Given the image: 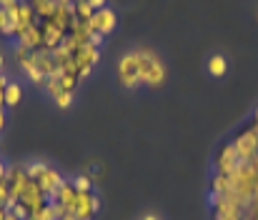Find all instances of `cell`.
Masks as SVG:
<instances>
[{
    "label": "cell",
    "mask_w": 258,
    "mask_h": 220,
    "mask_svg": "<svg viewBox=\"0 0 258 220\" xmlns=\"http://www.w3.org/2000/svg\"><path fill=\"white\" fill-rule=\"evenodd\" d=\"M228 190H231V178L213 173L211 175V195H228Z\"/></svg>",
    "instance_id": "cell-15"
},
{
    "label": "cell",
    "mask_w": 258,
    "mask_h": 220,
    "mask_svg": "<svg viewBox=\"0 0 258 220\" xmlns=\"http://www.w3.org/2000/svg\"><path fill=\"white\" fill-rule=\"evenodd\" d=\"M60 220H76V218H73V215H63Z\"/></svg>",
    "instance_id": "cell-31"
},
{
    "label": "cell",
    "mask_w": 258,
    "mask_h": 220,
    "mask_svg": "<svg viewBox=\"0 0 258 220\" xmlns=\"http://www.w3.org/2000/svg\"><path fill=\"white\" fill-rule=\"evenodd\" d=\"M38 23H40V30H43V48L45 50H55L66 43L68 30L60 28L55 20H38Z\"/></svg>",
    "instance_id": "cell-9"
},
{
    "label": "cell",
    "mask_w": 258,
    "mask_h": 220,
    "mask_svg": "<svg viewBox=\"0 0 258 220\" xmlns=\"http://www.w3.org/2000/svg\"><path fill=\"white\" fill-rule=\"evenodd\" d=\"M5 123H8V115H5V108H0V133H3Z\"/></svg>",
    "instance_id": "cell-24"
},
{
    "label": "cell",
    "mask_w": 258,
    "mask_h": 220,
    "mask_svg": "<svg viewBox=\"0 0 258 220\" xmlns=\"http://www.w3.org/2000/svg\"><path fill=\"white\" fill-rule=\"evenodd\" d=\"M5 178H8V165L0 160V180H5Z\"/></svg>",
    "instance_id": "cell-25"
},
{
    "label": "cell",
    "mask_w": 258,
    "mask_h": 220,
    "mask_svg": "<svg viewBox=\"0 0 258 220\" xmlns=\"http://www.w3.org/2000/svg\"><path fill=\"white\" fill-rule=\"evenodd\" d=\"M18 45H25L28 50H40V48H43V30H40V23L30 25L23 35H18Z\"/></svg>",
    "instance_id": "cell-11"
},
{
    "label": "cell",
    "mask_w": 258,
    "mask_h": 220,
    "mask_svg": "<svg viewBox=\"0 0 258 220\" xmlns=\"http://www.w3.org/2000/svg\"><path fill=\"white\" fill-rule=\"evenodd\" d=\"M73 10H76V20H90L93 15H95V10L90 8V3L88 0H81V3H73Z\"/></svg>",
    "instance_id": "cell-17"
},
{
    "label": "cell",
    "mask_w": 258,
    "mask_h": 220,
    "mask_svg": "<svg viewBox=\"0 0 258 220\" xmlns=\"http://www.w3.org/2000/svg\"><path fill=\"white\" fill-rule=\"evenodd\" d=\"M5 215H8V208H5V205H0V220H5Z\"/></svg>",
    "instance_id": "cell-28"
},
{
    "label": "cell",
    "mask_w": 258,
    "mask_h": 220,
    "mask_svg": "<svg viewBox=\"0 0 258 220\" xmlns=\"http://www.w3.org/2000/svg\"><path fill=\"white\" fill-rule=\"evenodd\" d=\"M58 3H73V0H58Z\"/></svg>",
    "instance_id": "cell-33"
},
{
    "label": "cell",
    "mask_w": 258,
    "mask_h": 220,
    "mask_svg": "<svg viewBox=\"0 0 258 220\" xmlns=\"http://www.w3.org/2000/svg\"><path fill=\"white\" fill-rule=\"evenodd\" d=\"M58 0H40V3H35L33 8H35V15H38V20H53L55 18V13H58Z\"/></svg>",
    "instance_id": "cell-12"
},
{
    "label": "cell",
    "mask_w": 258,
    "mask_h": 220,
    "mask_svg": "<svg viewBox=\"0 0 258 220\" xmlns=\"http://www.w3.org/2000/svg\"><path fill=\"white\" fill-rule=\"evenodd\" d=\"M35 183L43 188V193H45V195H48V200H50V198L58 193V188L66 183V178H63V175H60L55 168H50V165H48V168H45V173H43V175H40Z\"/></svg>",
    "instance_id": "cell-10"
},
{
    "label": "cell",
    "mask_w": 258,
    "mask_h": 220,
    "mask_svg": "<svg viewBox=\"0 0 258 220\" xmlns=\"http://www.w3.org/2000/svg\"><path fill=\"white\" fill-rule=\"evenodd\" d=\"M141 53H143V73H141V83L148 85V88H161L168 78V68L166 63L161 60V55L153 50V48H146L141 45Z\"/></svg>",
    "instance_id": "cell-2"
},
{
    "label": "cell",
    "mask_w": 258,
    "mask_h": 220,
    "mask_svg": "<svg viewBox=\"0 0 258 220\" xmlns=\"http://www.w3.org/2000/svg\"><path fill=\"white\" fill-rule=\"evenodd\" d=\"M5 85H8V78L5 73H0V108H5Z\"/></svg>",
    "instance_id": "cell-20"
},
{
    "label": "cell",
    "mask_w": 258,
    "mask_h": 220,
    "mask_svg": "<svg viewBox=\"0 0 258 220\" xmlns=\"http://www.w3.org/2000/svg\"><path fill=\"white\" fill-rule=\"evenodd\" d=\"M226 70H228V60H226V55L213 53V55L208 58V73H211V78H223Z\"/></svg>",
    "instance_id": "cell-14"
},
{
    "label": "cell",
    "mask_w": 258,
    "mask_h": 220,
    "mask_svg": "<svg viewBox=\"0 0 258 220\" xmlns=\"http://www.w3.org/2000/svg\"><path fill=\"white\" fill-rule=\"evenodd\" d=\"M141 220H161V218H158V215H151V213H148V215H143Z\"/></svg>",
    "instance_id": "cell-30"
},
{
    "label": "cell",
    "mask_w": 258,
    "mask_h": 220,
    "mask_svg": "<svg viewBox=\"0 0 258 220\" xmlns=\"http://www.w3.org/2000/svg\"><path fill=\"white\" fill-rule=\"evenodd\" d=\"M231 143H233V148H236V153H238L241 160H253L258 155V130L253 125H246Z\"/></svg>",
    "instance_id": "cell-6"
},
{
    "label": "cell",
    "mask_w": 258,
    "mask_h": 220,
    "mask_svg": "<svg viewBox=\"0 0 258 220\" xmlns=\"http://www.w3.org/2000/svg\"><path fill=\"white\" fill-rule=\"evenodd\" d=\"M71 183H73L76 193H93V183H95V180H93L88 173H81V175L71 178Z\"/></svg>",
    "instance_id": "cell-16"
},
{
    "label": "cell",
    "mask_w": 258,
    "mask_h": 220,
    "mask_svg": "<svg viewBox=\"0 0 258 220\" xmlns=\"http://www.w3.org/2000/svg\"><path fill=\"white\" fill-rule=\"evenodd\" d=\"M18 3H20V0H0V8H3V10H10V8H15Z\"/></svg>",
    "instance_id": "cell-23"
},
{
    "label": "cell",
    "mask_w": 258,
    "mask_h": 220,
    "mask_svg": "<svg viewBox=\"0 0 258 220\" xmlns=\"http://www.w3.org/2000/svg\"><path fill=\"white\" fill-rule=\"evenodd\" d=\"M25 3H30V5H35V3H40V0H25Z\"/></svg>",
    "instance_id": "cell-32"
},
{
    "label": "cell",
    "mask_w": 258,
    "mask_h": 220,
    "mask_svg": "<svg viewBox=\"0 0 258 220\" xmlns=\"http://www.w3.org/2000/svg\"><path fill=\"white\" fill-rule=\"evenodd\" d=\"M3 70H5V55L0 53V73H3Z\"/></svg>",
    "instance_id": "cell-29"
},
{
    "label": "cell",
    "mask_w": 258,
    "mask_h": 220,
    "mask_svg": "<svg viewBox=\"0 0 258 220\" xmlns=\"http://www.w3.org/2000/svg\"><path fill=\"white\" fill-rule=\"evenodd\" d=\"M30 185V178H28V170L23 163H10L8 165V190H10V205L20 200V195L25 193V188ZM8 205V208H10Z\"/></svg>",
    "instance_id": "cell-5"
},
{
    "label": "cell",
    "mask_w": 258,
    "mask_h": 220,
    "mask_svg": "<svg viewBox=\"0 0 258 220\" xmlns=\"http://www.w3.org/2000/svg\"><path fill=\"white\" fill-rule=\"evenodd\" d=\"M45 168H48V163H43V160H30V163H25V170H28V178H30V180H38V178L45 173Z\"/></svg>",
    "instance_id": "cell-18"
},
{
    "label": "cell",
    "mask_w": 258,
    "mask_h": 220,
    "mask_svg": "<svg viewBox=\"0 0 258 220\" xmlns=\"http://www.w3.org/2000/svg\"><path fill=\"white\" fill-rule=\"evenodd\" d=\"M88 3H90V8H93V10H103V8H108V5H105L108 0H88Z\"/></svg>",
    "instance_id": "cell-22"
},
{
    "label": "cell",
    "mask_w": 258,
    "mask_h": 220,
    "mask_svg": "<svg viewBox=\"0 0 258 220\" xmlns=\"http://www.w3.org/2000/svg\"><path fill=\"white\" fill-rule=\"evenodd\" d=\"M73 3H81V0H73Z\"/></svg>",
    "instance_id": "cell-34"
},
{
    "label": "cell",
    "mask_w": 258,
    "mask_h": 220,
    "mask_svg": "<svg viewBox=\"0 0 258 220\" xmlns=\"http://www.w3.org/2000/svg\"><path fill=\"white\" fill-rule=\"evenodd\" d=\"M5 28H8V10L0 8V35H5Z\"/></svg>",
    "instance_id": "cell-21"
},
{
    "label": "cell",
    "mask_w": 258,
    "mask_h": 220,
    "mask_svg": "<svg viewBox=\"0 0 258 220\" xmlns=\"http://www.w3.org/2000/svg\"><path fill=\"white\" fill-rule=\"evenodd\" d=\"M98 60H100V48H98V45H93V43L81 45V48L73 53V68H76L78 80H83V78H88V75L93 73V68H95Z\"/></svg>",
    "instance_id": "cell-3"
},
{
    "label": "cell",
    "mask_w": 258,
    "mask_h": 220,
    "mask_svg": "<svg viewBox=\"0 0 258 220\" xmlns=\"http://www.w3.org/2000/svg\"><path fill=\"white\" fill-rule=\"evenodd\" d=\"M55 105H58L60 110L71 108V105H73V93H68V90H66V93H60V95L55 98Z\"/></svg>",
    "instance_id": "cell-19"
},
{
    "label": "cell",
    "mask_w": 258,
    "mask_h": 220,
    "mask_svg": "<svg viewBox=\"0 0 258 220\" xmlns=\"http://www.w3.org/2000/svg\"><path fill=\"white\" fill-rule=\"evenodd\" d=\"M5 220H20V218H18V215H15V213L8 208V215H5Z\"/></svg>",
    "instance_id": "cell-27"
},
{
    "label": "cell",
    "mask_w": 258,
    "mask_h": 220,
    "mask_svg": "<svg viewBox=\"0 0 258 220\" xmlns=\"http://www.w3.org/2000/svg\"><path fill=\"white\" fill-rule=\"evenodd\" d=\"M141 73H143V53H141V48H133V50L123 53L120 60H118V83L125 90H133V88L143 85L141 83Z\"/></svg>",
    "instance_id": "cell-1"
},
{
    "label": "cell",
    "mask_w": 258,
    "mask_h": 220,
    "mask_svg": "<svg viewBox=\"0 0 258 220\" xmlns=\"http://www.w3.org/2000/svg\"><path fill=\"white\" fill-rule=\"evenodd\" d=\"M238 163H241V158H238V153H236L233 143L228 140V143H223V145L218 148V153H216V160H213V173L231 175V173L238 168Z\"/></svg>",
    "instance_id": "cell-7"
},
{
    "label": "cell",
    "mask_w": 258,
    "mask_h": 220,
    "mask_svg": "<svg viewBox=\"0 0 258 220\" xmlns=\"http://www.w3.org/2000/svg\"><path fill=\"white\" fill-rule=\"evenodd\" d=\"M115 23H118V15H115V10H110V8L95 10V15H93V18L88 20L90 30H93L95 35H100V38L110 35V33L115 30Z\"/></svg>",
    "instance_id": "cell-8"
},
{
    "label": "cell",
    "mask_w": 258,
    "mask_h": 220,
    "mask_svg": "<svg viewBox=\"0 0 258 220\" xmlns=\"http://www.w3.org/2000/svg\"><path fill=\"white\" fill-rule=\"evenodd\" d=\"M20 100H23V85L18 80H8V85H5V105L15 108Z\"/></svg>",
    "instance_id": "cell-13"
},
{
    "label": "cell",
    "mask_w": 258,
    "mask_h": 220,
    "mask_svg": "<svg viewBox=\"0 0 258 220\" xmlns=\"http://www.w3.org/2000/svg\"><path fill=\"white\" fill-rule=\"evenodd\" d=\"M251 125H253V128H256V130H258V108H256V110H253V120H251Z\"/></svg>",
    "instance_id": "cell-26"
},
{
    "label": "cell",
    "mask_w": 258,
    "mask_h": 220,
    "mask_svg": "<svg viewBox=\"0 0 258 220\" xmlns=\"http://www.w3.org/2000/svg\"><path fill=\"white\" fill-rule=\"evenodd\" d=\"M98 210H100V200H98L95 190L93 193H76L68 215H73L76 220H93Z\"/></svg>",
    "instance_id": "cell-4"
},
{
    "label": "cell",
    "mask_w": 258,
    "mask_h": 220,
    "mask_svg": "<svg viewBox=\"0 0 258 220\" xmlns=\"http://www.w3.org/2000/svg\"><path fill=\"white\" fill-rule=\"evenodd\" d=\"M256 18H258V10H256Z\"/></svg>",
    "instance_id": "cell-35"
}]
</instances>
